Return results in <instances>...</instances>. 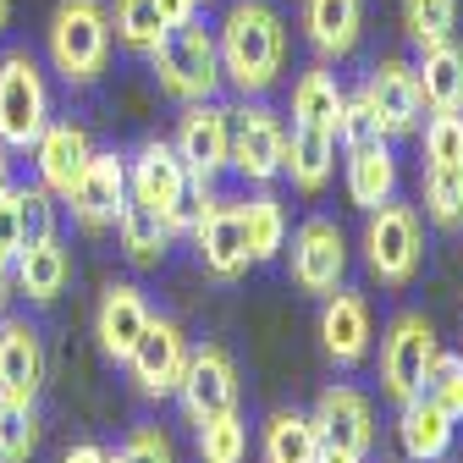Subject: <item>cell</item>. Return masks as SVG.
<instances>
[{"label": "cell", "mask_w": 463, "mask_h": 463, "mask_svg": "<svg viewBox=\"0 0 463 463\" xmlns=\"http://www.w3.org/2000/svg\"><path fill=\"white\" fill-rule=\"evenodd\" d=\"M177 397H183V414L194 425L238 409V364H232L226 347H215V342L188 347V370L177 381Z\"/></svg>", "instance_id": "cell-8"}, {"label": "cell", "mask_w": 463, "mask_h": 463, "mask_svg": "<svg viewBox=\"0 0 463 463\" xmlns=\"http://www.w3.org/2000/svg\"><path fill=\"white\" fill-rule=\"evenodd\" d=\"M436 359V326L425 315H397L381 336V386L392 402H409L414 392H425V370Z\"/></svg>", "instance_id": "cell-7"}, {"label": "cell", "mask_w": 463, "mask_h": 463, "mask_svg": "<svg viewBox=\"0 0 463 463\" xmlns=\"http://www.w3.org/2000/svg\"><path fill=\"white\" fill-rule=\"evenodd\" d=\"M44 44H50V67L72 89H89L110 61V12L99 0H61Z\"/></svg>", "instance_id": "cell-4"}, {"label": "cell", "mask_w": 463, "mask_h": 463, "mask_svg": "<svg viewBox=\"0 0 463 463\" xmlns=\"http://www.w3.org/2000/svg\"><path fill=\"white\" fill-rule=\"evenodd\" d=\"M304 33L326 61L354 55V44L364 33V0H304Z\"/></svg>", "instance_id": "cell-21"}, {"label": "cell", "mask_w": 463, "mask_h": 463, "mask_svg": "<svg viewBox=\"0 0 463 463\" xmlns=\"http://www.w3.org/2000/svg\"><path fill=\"white\" fill-rule=\"evenodd\" d=\"M425 215L441 232L463 226V165H430L425 171Z\"/></svg>", "instance_id": "cell-32"}, {"label": "cell", "mask_w": 463, "mask_h": 463, "mask_svg": "<svg viewBox=\"0 0 463 463\" xmlns=\"http://www.w3.org/2000/svg\"><path fill=\"white\" fill-rule=\"evenodd\" d=\"M6 298H12V265H0V315H6Z\"/></svg>", "instance_id": "cell-46"}, {"label": "cell", "mask_w": 463, "mask_h": 463, "mask_svg": "<svg viewBox=\"0 0 463 463\" xmlns=\"http://www.w3.org/2000/svg\"><path fill=\"white\" fill-rule=\"evenodd\" d=\"M281 155H287V128L270 105L254 99L243 110H232V165H238L249 183L281 177Z\"/></svg>", "instance_id": "cell-12"}, {"label": "cell", "mask_w": 463, "mask_h": 463, "mask_svg": "<svg viewBox=\"0 0 463 463\" xmlns=\"http://www.w3.org/2000/svg\"><path fill=\"white\" fill-rule=\"evenodd\" d=\"M61 463H105V447H94V441H83V447H72Z\"/></svg>", "instance_id": "cell-43"}, {"label": "cell", "mask_w": 463, "mask_h": 463, "mask_svg": "<svg viewBox=\"0 0 463 463\" xmlns=\"http://www.w3.org/2000/svg\"><path fill=\"white\" fill-rule=\"evenodd\" d=\"M336 138H342V149H364V144L386 138V133H381V122H375V110L364 105V94L342 99V116H336Z\"/></svg>", "instance_id": "cell-39"}, {"label": "cell", "mask_w": 463, "mask_h": 463, "mask_svg": "<svg viewBox=\"0 0 463 463\" xmlns=\"http://www.w3.org/2000/svg\"><path fill=\"white\" fill-rule=\"evenodd\" d=\"M238 210H243V243H249V260H254V265L276 260V254L287 249V210H281V199H276V194H254V199L238 204Z\"/></svg>", "instance_id": "cell-30"}, {"label": "cell", "mask_w": 463, "mask_h": 463, "mask_svg": "<svg viewBox=\"0 0 463 463\" xmlns=\"http://www.w3.org/2000/svg\"><path fill=\"white\" fill-rule=\"evenodd\" d=\"M221 78L238 89V94H265L281 72V55H287V28L276 17V6L265 0H232V12L221 23Z\"/></svg>", "instance_id": "cell-1"}, {"label": "cell", "mask_w": 463, "mask_h": 463, "mask_svg": "<svg viewBox=\"0 0 463 463\" xmlns=\"http://www.w3.org/2000/svg\"><path fill=\"white\" fill-rule=\"evenodd\" d=\"M452 23H458V0H402V33L420 50L452 39Z\"/></svg>", "instance_id": "cell-34"}, {"label": "cell", "mask_w": 463, "mask_h": 463, "mask_svg": "<svg viewBox=\"0 0 463 463\" xmlns=\"http://www.w3.org/2000/svg\"><path fill=\"white\" fill-rule=\"evenodd\" d=\"M414 78H420V99L430 110H463V44H452V39L425 44Z\"/></svg>", "instance_id": "cell-24"}, {"label": "cell", "mask_w": 463, "mask_h": 463, "mask_svg": "<svg viewBox=\"0 0 463 463\" xmlns=\"http://www.w3.org/2000/svg\"><path fill=\"white\" fill-rule=\"evenodd\" d=\"M425 397H436L452 420L463 414V354H441L436 347V359L425 370Z\"/></svg>", "instance_id": "cell-37"}, {"label": "cell", "mask_w": 463, "mask_h": 463, "mask_svg": "<svg viewBox=\"0 0 463 463\" xmlns=\"http://www.w3.org/2000/svg\"><path fill=\"white\" fill-rule=\"evenodd\" d=\"M128 370H133V381H138L144 397H171L177 381H183V370H188V336H183V326L149 315L144 336L133 342V354H128Z\"/></svg>", "instance_id": "cell-14"}, {"label": "cell", "mask_w": 463, "mask_h": 463, "mask_svg": "<svg viewBox=\"0 0 463 463\" xmlns=\"http://www.w3.org/2000/svg\"><path fill=\"white\" fill-rule=\"evenodd\" d=\"M110 33L122 39L128 50H144L149 55V44L165 33L160 6H155V0H116V6H110Z\"/></svg>", "instance_id": "cell-33"}, {"label": "cell", "mask_w": 463, "mask_h": 463, "mask_svg": "<svg viewBox=\"0 0 463 463\" xmlns=\"http://www.w3.org/2000/svg\"><path fill=\"white\" fill-rule=\"evenodd\" d=\"M315 425H320L326 447L370 452V441H375V409H370V397L354 392V386H326L320 402H315Z\"/></svg>", "instance_id": "cell-16"}, {"label": "cell", "mask_w": 463, "mask_h": 463, "mask_svg": "<svg viewBox=\"0 0 463 463\" xmlns=\"http://www.w3.org/2000/svg\"><path fill=\"white\" fill-rule=\"evenodd\" d=\"M144 326H149V304H144V293L138 287H128V281H116L110 293L99 298V315H94V336H99V347L110 359H122L128 364V354H133V342L144 336Z\"/></svg>", "instance_id": "cell-20"}, {"label": "cell", "mask_w": 463, "mask_h": 463, "mask_svg": "<svg viewBox=\"0 0 463 463\" xmlns=\"http://www.w3.org/2000/svg\"><path fill=\"white\" fill-rule=\"evenodd\" d=\"M364 105L375 110V122L386 138H409L420 133V116H425V99H420V78L409 61H397V55H386V61L370 67V83H364Z\"/></svg>", "instance_id": "cell-13"}, {"label": "cell", "mask_w": 463, "mask_h": 463, "mask_svg": "<svg viewBox=\"0 0 463 463\" xmlns=\"http://www.w3.org/2000/svg\"><path fill=\"white\" fill-rule=\"evenodd\" d=\"M23 249V226H17V188L0 194V265H12Z\"/></svg>", "instance_id": "cell-41"}, {"label": "cell", "mask_w": 463, "mask_h": 463, "mask_svg": "<svg viewBox=\"0 0 463 463\" xmlns=\"http://www.w3.org/2000/svg\"><path fill=\"white\" fill-rule=\"evenodd\" d=\"M128 194H133L138 204H149L171 232H194L199 210L215 199L210 183H194L188 165H183V155L171 149V144H160V138H149V144L128 160Z\"/></svg>", "instance_id": "cell-2"}, {"label": "cell", "mask_w": 463, "mask_h": 463, "mask_svg": "<svg viewBox=\"0 0 463 463\" xmlns=\"http://www.w3.org/2000/svg\"><path fill=\"white\" fill-rule=\"evenodd\" d=\"M6 188H12V149L0 144V194H6Z\"/></svg>", "instance_id": "cell-45"}, {"label": "cell", "mask_w": 463, "mask_h": 463, "mask_svg": "<svg viewBox=\"0 0 463 463\" xmlns=\"http://www.w3.org/2000/svg\"><path fill=\"white\" fill-rule=\"evenodd\" d=\"M281 171L293 177V188L320 194L331 183V171H336V133H326V128H293V133H287Z\"/></svg>", "instance_id": "cell-23"}, {"label": "cell", "mask_w": 463, "mask_h": 463, "mask_svg": "<svg viewBox=\"0 0 463 463\" xmlns=\"http://www.w3.org/2000/svg\"><path fill=\"white\" fill-rule=\"evenodd\" d=\"M171 149L183 155L188 177L215 183L221 171L232 165V110H221L215 99H194L183 110V122H177V144H171Z\"/></svg>", "instance_id": "cell-10"}, {"label": "cell", "mask_w": 463, "mask_h": 463, "mask_svg": "<svg viewBox=\"0 0 463 463\" xmlns=\"http://www.w3.org/2000/svg\"><path fill=\"white\" fill-rule=\"evenodd\" d=\"M122 463H171V441H165L155 425H144V430H133V436H128Z\"/></svg>", "instance_id": "cell-40"}, {"label": "cell", "mask_w": 463, "mask_h": 463, "mask_svg": "<svg viewBox=\"0 0 463 463\" xmlns=\"http://www.w3.org/2000/svg\"><path fill=\"white\" fill-rule=\"evenodd\" d=\"M347 276V243H342V226L326 221V215H309L298 232H293V281L298 293H336Z\"/></svg>", "instance_id": "cell-11"}, {"label": "cell", "mask_w": 463, "mask_h": 463, "mask_svg": "<svg viewBox=\"0 0 463 463\" xmlns=\"http://www.w3.org/2000/svg\"><path fill=\"white\" fill-rule=\"evenodd\" d=\"M149 67H155L160 89H165L171 99H183V105L215 99V89H221V50H215V33H210L199 17L165 28V33L149 44Z\"/></svg>", "instance_id": "cell-3"}, {"label": "cell", "mask_w": 463, "mask_h": 463, "mask_svg": "<svg viewBox=\"0 0 463 463\" xmlns=\"http://www.w3.org/2000/svg\"><path fill=\"white\" fill-rule=\"evenodd\" d=\"M420 254H425V243H420L414 204H397V199L375 204L370 226H364V260H370V270L386 287H409L414 270H420Z\"/></svg>", "instance_id": "cell-6"}, {"label": "cell", "mask_w": 463, "mask_h": 463, "mask_svg": "<svg viewBox=\"0 0 463 463\" xmlns=\"http://www.w3.org/2000/svg\"><path fill=\"white\" fill-rule=\"evenodd\" d=\"M17 226H23V249L55 238V194H50L44 183L17 188Z\"/></svg>", "instance_id": "cell-36"}, {"label": "cell", "mask_w": 463, "mask_h": 463, "mask_svg": "<svg viewBox=\"0 0 463 463\" xmlns=\"http://www.w3.org/2000/svg\"><path fill=\"white\" fill-rule=\"evenodd\" d=\"M315 463H364V452H347V447H320Z\"/></svg>", "instance_id": "cell-44"}, {"label": "cell", "mask_w": 463, "mask_h": 463, "mask_svg": "<svg viewBox=\"0 0 463 463\" xmlns=\"http://www.w3.org/2000/svg\"><path fill=\"white\" fill-rule=\"evenodd\" d=\"M320 342H326V354L331 364L342 370H354L364 354H370V304L359 293H326V309H320Z\"/></svg>", "instance_id": "cell-18"}, {"label": "cell", "mask_w": 463, "mask_h": 463, "mask_svg": "<svg viewBox=\"0 0 463 463\" xmlns=\"http://www.w3.org/2000/svg\"><path fill=\"white\" fill-rule=\"evenodd\" d=\"M39 452V414L28 397H0V463H28Z\"/></svg>", "instance_id": "cell-31"}, {"label": "cell", "mask_w": 463, "mask_h": 463, "mask_svg": "<svg viewBox=\"0 0 463 463\" xmlns=\"http://www.w3.org/2000/svg\"><path fill=\"white\" fill-rule=\"evenodd\" d=\"M105 463H122V452H105Z\"/></svg>", "instance_id": "cell-48"}, {"label": "cell", "mask_w": 463, "mask_h": 463, "mask_svg": "<svg viewBox=\"0 0 463 463\" xmlns=\"http://www.w3.org/2000/svg\"><path fill=\"white\" fill-rule=\"evenodd\" d=\"M425 155L430 165H463V116L458 110H436L425 122Z\"/></svg>", "instance_id": "cell-38"}, {"label": "cell", "mask_w": 463, "mask_h": 463, "mask_svg": "<svg viewBox=\"0 0 463 463\" xmlns=\"http://www.w3.org/2000/svg\"><path fill=\"white\" fill-rule=\"evenodd\" d=\"M342 89L326 67H309L298 83H293V128H326L336 133V116H342Z\"/></svg>", "instance_id": "cell-29"}, {"label": "cell", "mask_w": 463, "mask_h": 463, "mask_svg": "<svg viewBox=\"0 0 463 463\" xmlns=\"http://www.w3.org/2000/svg\"><path fill=\"white\" fill-rule=\"evenodd\" d=\"M243 452H249V430H243L238 409L199 425V458L204 463H243Z\"/></svg>", "instance_id": "cell-35"}, {"label": "cell", "mask_w": 463, "mask_h": 463, "mask_svg": "<svg viewBox=\"0 0 463 463\" xmlns=\"http://www.w3.org/2000/svg\"><path fill=\"white\" fill-rule=\"evenodd\" d=\"M6 23H12V0H0V33H6Z\"/></svg>", "instance_id": "cell-47"}, {"label": "cell", "mask_w": 463, "mask_h": 463, "mask_svg": "<svg viewBox=\"0 0 463 463\" xmlns=\"http://www.w3.org/2000/svg\"><path fill=\"white\" fill-rule=\"evenodd\" d=\"M194 243H199V260L215 281H238L249 270V243H243V210L226 204V199H210L194 221Z\"/></svg>", "instance_id": "cell-15"}, {"label": "cell", "mask_w": 463, "mask_h": 463, "mask_svg": "<svg viewBox=\"0 0 463 463\" xmlns=\"http://www.w3.org/2000/svg\"><path fill=\"white\" fill-rule=\"evenodd\" d=\"M397 194V160L386 149V138L364 144V149H347V199L359 210H375Z\"/></svg>", "instance_id": "cell-26"}, {"label": "cell", "mask_w": 463, "mask_h": 463, "mask_svg": "<svg viewBox=\"0 0 463 463\" xmlns=\"http://www.w3.org/2000/svg\"><path fill=\"white\" fill-rule=\"evenodd\" d=\"M67 204H72V221L83 232L116 226V215H122V204H128V160L116 149H94L89 165L78 171V183L67 188Z\"/></svg>", "instance_id": "cell-9"}, {"label": "cell", "mask_w": 463, "mask_h": 463, "mask_svg": "<svg viewBox=\"0 0 463 463\" xmlns=\"http://www.w3.org/2000/svg\"><path fill=\"white\" fill-rule=\"evenodd\" d=\"M50 122V83L28 50L0 55V144L6 149H33V138Z\"/></svg>", "instance_id": "cell-5"}, {"label": "cell", "mask_w": 463, "mask_h": 463, "mask_svg": "<svg viewBox=\"0 0 463 463\" xmlns=\"http://www.w3.org/2000/svg\"><path fill=\"white\" fill-rule=\"evenodd\" d=\"M116 238H122V254L138 265V270H155L160 260H165V249H171V232L149 204H138L133 194H128V204H122V215H116Z\"/></svg>", "instance_id": "cell-27"}, {"label": "cell", "mask_w": 463, "mask_h": 463, "mask_svg": "<svg viewBox=\"0 0 463 463\" xmlns=\"http://www.w3.org/2000/svg\"><path fill=\"white\" fill-rule=\"evenodd\" d=\"M94 144L78 122H44V133L33 138V165H39V183L55 194V199H67V188L78 183V171L89 165Z\"/></svg>", "instance_id": "cell-17"}, {"label": "cell", "mask_w": 463, "mask_h": 463, "mask_svg": "<svg viewBox=\"0 0 463 463\" xmlns=\"http://www.w3.org/2000/svg\"><path fill=\"white\" fill-rule=\"evenodd\" d=\"M397 436H402V452H409L414 463H441L447 447H452V414L436 397L414 392L409 402H402V414H397Z\"/></svg>", "instance_id": "cell-22"}, {"label": "cell", "mask_w": 463, "mask_h": 463, "mask_svg": "<svg viewBox=\"0 0 463 463\" xmlns=\"http://www.w3.org/2000/svg\"><path fill=\"white\" fill-rule=\"evenodd\" d=\"M67 249H61V238H44V243H28V249H17V260H12V281L23 287V293L33 298V304H55L61 298V287H67Z\"/></svg>", "instance_id": "cell-25"}, {"label": "cell", "mask_w": 463, "mask_h": 463, "mask_svg": "<svg viewBox=\"0 0 463 463\" xmlns=\"http://www.w3.org/2000/svg\"><path fill=\"white\" fill-rule=\"evenodd\" d=\"M155 6H160V23H165V28H177V23L199 17V0H155Z\"/></svg>", "instance_id": "cell-42"}, {"label": "cell", "mask_w": 463, "mask_h": 463, "mask_svg": "<svg viewBox=\"0 0 463 463\" xmlns=\"http://www.w3.org/2000/svg\"><path fill=\"white\" fill-rule=\"evenodd\" d=\"M44 386V342L28 320H0V397H39Z\"/></svg>", "instance_id": "cell-19"}, {"label": "cell", "mask_w": 463, "mask_h": 463, "mask_svg": "<svg viewBox=\"0 0 463 463\" xmlns=\"http://www.w3.org/2000/svg\"><path fill=\"white\" fill-rule=\"evenodd\" d=\"M320 425L315 414H298V409H281L265 420V463H315L320 458Z\"/></svg>", "instance_id": "cell-28"}]
</instances>
